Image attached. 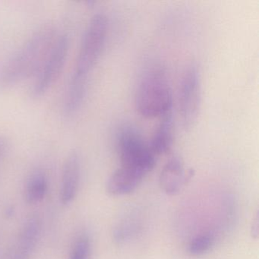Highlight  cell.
Here are the masks:
<instances>
[{
  "instance_id": "obj_5",
  "label": "cell",
  "mask_w": 259,
  "mask_h": 259,
  "mask_svg": "<svg viewBox=\"0 0 259 259\" xmlns=\"http://www.w3.org/2000/svg\"><path fill=\"white\" fill-rule=\"evenodd\" d=\"M70 41L66 34L57 35L40 69L34 75L30 95L34 99L45 96L60 78L69 55Z\"/></svg>"
},
{
  "instance_id": "obj_4",
  "label": "cell",
  "mask_w": 259,
  "mask_h": 259,
  "mask_svg": "<svg viewBox=\"0 0 259 259\" xmlns=\"http://www.w3.org/2000/svg\"><path fill=\"white\" fill-rule=\"evenodd\" d=\"M116 143L122 167L145 177L155 166V155L148 143L133 125L125 124L119 128Z\"/></svg>"
},
{
  "instance_id": "obj_14",
  "label": "cell",
  "mask_w": 259,
  "mask_h": 259,
  "mask_svg": "<svg viewBox=\"0 0 259 259\" xmlns=\"http://www.w3.org/2000/svg\"><path fill=\"white\" fill-rule=\"evenodd\" d=\"M91 251L90 239L86 234L81 235L74 242L69 259H90Z\"/></svg>"
},
{
  "instance_id": "obj_1",
  "label": "cell",
  "mask_w": 259,
  "mask_h": 259,
  "mask_svg": "<svg viewBox=\"0 0 259 259\" xmlns=\"http://www.w3.org/2000/svg\"><path fill=\"white\" fill-rule=\"evenodd\" d=\"M107 32V16L104 13H97L84 31L73 72L65 92L63 112L66 116H75L84 104L89 79L104 51Z\"/></svg>"
},
{
  "instance_id": "obj_3",
  "label": "cell",
  "mask_w": 259,
  "mask_h": 259,
  "mask_svg": "<svg viewBox=\"0 0 259 259\" xmlns=\"http://www.w3.org/2000/svg\"><path fill=\"white\" fill-rule=\"evenodd\" d=\"M136 106L139 114L147 119L160 118L172 111L170 85L161 69H151L142 75L136 91Z\"/></svg>"
},
{
  "instance_id": "obj_8",
  "label": "cell",
  "mask_w": 259,
  "mask_h": 259,
  "mask_svg": "<svg viewBox=\"0 0 259 259\" xmlns=\"http://www.w3.org/2000/svg\"><path fill=\"white\" fill-rule=\"evenodd\" d=\"M81 177V159L73 151L66 157L62 172L60 201L63 205H69L75 200L79 188Z\"/></svg>"
},
{
  "instance_id": "obj_9",
  "label": "cell",
  "mask_w": 259,
  "mask_h": 259,
  "mask_svg": "<svg viewBox=\"0 0 259 259\" xmlns=\"http://www.w3.org/2000/svg\"><path fill=\"white\" fill-rule=\"evenodd\" d=\"M192 177L185 170L184 163L181 157H171L162 169L160 175V186L168 195H176L181 192Z\"/></svg>"
},
{
  "instance_id": "obj_7",
  "label": "cell",
  "mask_w": 259,
  "mask_h": 259,
  "mask_svg": "<svg viewBox=\"0 0 259 259\" xmlns=\"http://www.w3.org/2000/svg\"><path fill=\"white\" fill-rule=\"evenodd\" d=\"M42 224L37 217L27 220L3 259H31L41 236Z\"/></svg>"
},
{
  "instance_id": "obj_16",
  "label": "cell",
  "mask_w": 259,
  "mask_h": 259,
  "mask_svg": "<svg viewBox=\"0 0 259 259\" xmlns=\"http://www.w3.org/2000/svg\"><path fill=\"white\" fill-rule=\"evenodd\" d=\"M6 150H7V142L5 139L0 137V159L2 158L4 154H5Z\"/></svg>"
},
{
  "instance_id": "obj_15",
  "label": "cell",
  "mask_w": 259,
  "mask_h": 259,
  "mask_svg": "<svg viewBox=\"0 0 259 259\" xmlns=\"http://www.w3.org/2000/svg\"><path fill=\"white\" fill-rule=\"evenodd\" d=\"M259 219H258V213L256 215L255 218L254 219V222L252 224V227H251V235L252 237L254 239H257L258 237V232H259Z\"/></svg>"
},
{
  "instance_id": "obj_12",
  "label": "cell",
  "mask_w": 259,
  "mask_h": 259,
  "mask_svg": "<svg viewBox=\"0 0 259 259\" xmlns=\"http://www.w3.org/2000/svg\"><path fill=\"white\" fill-rule=\"evenodd\" d=\"M48 190V177L41 171L33 172L26 183L25 196L27 202L37 204L45 199Z\"/></svg>"
},
{
  "instance_id": "obj_6",
  "label": "cell",
  "mask_w": 259,
  "mask_h": 259,
  "mask_svg": "<svg viewBox=\"0 0 259 259\" xmlns=\"http://www.w3.org/2000/svg\"><path fill=\"white\" fill-rule=\"evenodd\" d=\"M201 75L195 63L185 68L179 89V113L185 130L193 127L201 107Z\"/></svg>"
},
{
  "instance_id": "obj_10",
  "label": "cell",
  "mask_w": 259,
  "mask_h": 259,
  "mask_svg": "<svg viewBox=\"0 0 259 259\" xmlns=\"http://www.w3.org/2000/svg\"><path fill=\"white\" fill-rule=\"evenodd\" d=\"M143 178L138 172L120 166L109 178L107 192L113 196L128 195L137 189Z\"/></svg>"
},
{
  "instance_id": "obj_11",
  "label": "cell",
  "mask_w": 259,
  "mask_h": 259,
  "mask_svg": "<svg viewBox=\"0 0 259 259\" xmlns=\"http://www.w3.org/2000/svg\"><path fill=\"white\" fill-rule=\"evenodd\" d=\"M160 119V124L148 143L151 151L155 156L166 154L171 149L174 143L172 111L166 113Z\"/></svg>"
},
{
  "instance_id": "obj_2",
  "label": "cell",
  "mask_w": 259,
  "mask_h": 259,
  "mask_svg": "<svg viewBox=\"0 0 259 259\" xmlns=\"http://www.w3.org/2000/svg\"><path fill=\"white\" fill-rule=\"evenodd\" d=\"M58 34L51 26H45L29 38L8 59L0 69V85L11 88L34 78Z\"/></svg>"
},
{
  "instance_id": "obj_13",
  "label": "cell",
  "mask_w": 259,
  "mask_h": 259,
  "mask_svg": "<svg viewBox=\"0 0 259 259\" xmlns=\"http://www.w3.org/2000/svg\"><path fill=\"white\" fill-rule=\"evenodd\" d=\"M214 244V237L210 233H204L191 241L189 251L192 255L200 256L210 251Z\"/></svg>"
}]
</instances>
